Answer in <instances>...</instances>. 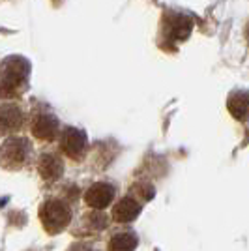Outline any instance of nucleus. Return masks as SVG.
<instances>
[{
    "label": "nucleus",
    "instance_id": "nucleus-1",
    "mask_svg": "<svg viewBox=\"0 0 249 251\" xmlns=\"http://www.w3.org/2000/svg\"><path fill=\"white\" fill-rule=\"evenodd\" d=\"M30 62L23 56H8L0 64V98H19L28 88Z\"/></svg>",
    "mask_w": 249,
    "mask_h": 251
},
{
    "label": "nucleus",
    "instance_id": "nucleus-2",
    "mask_svg": "<svg viewBox=\"0 0 249 251\" xmlns=\"http://www.w3.org/2000/svg\"><path fill=\"white\" fill-rule=\"evenodd\" d=\"M40 220H42L43 229L49 234H56L70 225L72 208L64 199L49 197V199L43 201L42 208H40Z\"/></svg>",
    "mask_w": 249,
    "mask_h": 251
},
{
    "label": "nucleus",
    "instance_id": "nucleus-3",
    "mask_svg": "<svg viewBox=\"0 0 249 251\" xmlns=\"http://www.w3.org/2000/svg\"><path fill=\"white\" fill-rule=\"evenodd\" d=\"M32 145L25 137H8L0 147V167L19 171L30 161Z\"/></svg>",
    "mask_w": 249,
    "mask_h": 251
},
{
    "label": "nucleus",
    "instance_id": "nucleus-4",
    "mask_svg": "<svg viewBox=\"0 0 249 251\" xmlns=\"http://www.w3.org/2000/svg\"><path fill=\"white\" fill-rule=\"evenodd\" d=\"M58 145L62 154L73 159V161H81L86 156V147H88V141H86V133L83 129H77L73 126L64 127L58 135Z\"/></svg>",
    "mask_w": 249,
    "mask_h": 251
},
{
    "label": "nucleus",
    "instance_id": "nucleus-5",
    "mask_svg": "<svg viewBox=\"0 0 249 251\" xmlns=\"http://www.w3.org/2000/svg\"><path fill=\"white\" fill-rule=\"evenodd\" d=\"M30 131L36 139H40L43 143H51L58 137V131H60L58 118L49 111H38L32 115Z\"/></svg>",
    "mask_w": 249,
    "mask_h": 251
},
{
    "label": "nucleus",
    "instance_id": "nucleus-6",
    "mask_svg": "<svg viewBox=\"0 0 249 251\" xmlns=\"http://www.w3.org/2000/svg\"><path fill=\"white\" fill-rule=\"evenodd\" d=\"M191 32V21L184 17V15H178V13H167L161 21V34L169 43H176L186 40Z\"/></svg>",
    "mask_w": 249,
    "mask_h": 251
},
{
    "label": "nucleus",
    "instance_id": "nucleus-7",
    "mask_svg": "<svg viewBox=\"0 0 249 251\" xmlns=\"http://www.w3.org/2000/svg\"><path fill=\"white\" fill-rule=\"evenodd\" d=\"M116 189L109 182H96L84 191V202L86 206L94 210H105L114 201Z\"/></svg>",
    "mask_w": 249,
    "mask_h": 251
},
{
    "label": "nucleus",
    "instance_id": "nucleus-8",
    "mask_svg": "<svg viewBox=\"0 0 249 251\" xmlns=\"http://www.w3.org/2000/svg\"><path fill=\"white\" fill-rule=\"evenodd\" d=\"M25 124V113L17 103H0V137L19 131Z\"/></svg>",
    "mask_w": 249,
    "mask_h": 251
},
{
    "label": "nucleus",
    "instance_id": "nucleus-9",
    "mask_svg": "<svg viewBox=\"0 0 249 251\" xmlns=\"http://www.w3.org/2000/svg\"><path fill=\"white\" fill-rule=\"evenodd\" d=\"M141 212H143V202L133 195H125L114 204L113 220L116 223H129L135 221Z\"/></svg>",
    "mask_w": 249,
    "mask_h": 251
},
{
    "label": "nucleus",
    "instance_id": "nucleus-10",
    "mask_svg": "<svg viewBox=\"0 0 249 251\" xmlns=\"http://www.w3.org/2000/svg\"><path fill=\"white\" fill-rule=\"evenodd\" d=\"M38 173L45 182H56L64 175L62 157L54 152H45L38 159Z\"/></svg>",
    "mask_w": 249,
    "mask_h": 251
},
{
    "label": "nucleus",
    "instance_id": "nucleus-11",
    "mask_svg": "<svg viewBox=\"0 0 249 251\" xmlns=\"http://www.w3.org/2000/svg\"><path fill=\"white\" fill-rule=\"evenodd\" d=\"M227 107L236 120H242V122L249 120V92H244V90L232 92L228 96Z\"/></svg>",
    "mask_w": 249,
    "mask_h": 251
},
{
    "label": "nucleus",
    "instance_id": "nucleus-12",
    "mask_svg": "<svg viewBox=\"0 0 249 251\" xmlns=\"http://www.w3.org/2000/svg\"><path fill=\"white\" fill-rule=\"evenodd\" d=\"M139 238H137L135 232L131 230H122V232H116L113 238L109 240V251H135Z\"/></svg>",
    "mask_w": 249,
    "mask_h": 251
},
{
    "label": "nucleus",
    "instance_id": "nucleus-13",
    "mask_svg": "<svg viewBox=\"0 0 249 251\" xmlns=\"http://www.w3.org/2000/svg\"><path fill=\"white\" fill-rule=\"evenodd\" d=\"M131 195L137 197L141 202H146V201H150L156 195V191L150 184H133L131 186Z\"/></svg>",
    "mask_w": 249,
    "mask_h": 251
},
{
    "label": "nucleus",
    "instance_id": "nucleus-14",
    "mask_svg": "<svg viewBox=\"0 0 249 251\" xmlns=\"http://www.w3.org/2000/svg\"><path fill=\"white\" fill-rule=\"evenodd\" d=\"M246 40H248V43H249V23L246 25Z\"/></svg>",
    "mask_w": 249,
    "mask_h": 251
}]
</instances>
